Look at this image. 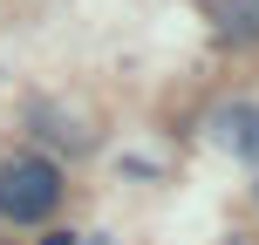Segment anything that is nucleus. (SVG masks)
<instances>
[{"mask_svg":"<svg viewBox=\"0 0 259 245\" xmlns=\"http://www.w3.org/2000/svg\"><path fill=\"white\" fill-rule=\"evenodd\" d=\"M252 198H259V184H252Z\"/></svg>","mask_w":259,"mask_h":245,"instance_id":"0eeeda50","label":"nucleus"},{"mask_svg":"<svg viewBox=\"0 0 259 245\" xmlns=\"http://www.w3.org/2000/svg\"><path fill=\"white\" fill-rule=\"evenodd\" d=\"M27 123H34L48 143H62V150H89V129H82V116H68V109H55V103H34V109H27Z\"/></svg>","mask_w":259,"mask_h":245,"instance_id":"7ed1b4c3","label":"nucleus"},{"mask_svg":"<svg viewBox=\"0 0 259 245\" xmlns=\"http://www.w3.org/2000/svg\"><path fill=\"white\" fill-rule=\"evenodd\" d=\"M219 34L225 41H259V0H219Z\"/></svg>","mask_w":259,"mask_h":245,"instance_id":"20e7f679","label":"nucleus"},{"mask_svg":"<svg viewBox=\"0 0 259 245\" xmlns=\"http://www.w3.org/2000/svg\"><path fill=\"white\" fill-rule=\"evenodd\" d=\"M62 205V170L48 157H7L0 164V218L7 225H41Z\"/></svg>","mask_w":259,"mask_h":245,"instance_id":"f257e3e1","label":"nucleus"},{"mask_svg":"<svg viewBox=\"0 0 259 245\" xmlns=\"http://www.w3.org/2000/svg\"><path fill=\"white\" fill-rule=\"evenodd\" d=\"M41 245H82L75 232H48V238H41Z\"/></svg>","mask_w":259,"mask_h":245,"instance_id":"39448f33","label":"nucleus"},{"mask_svg":"<svg viewBox=\"0 0 259 245\" xmlns=\"http://www.w3.org/2000/svg\"><path fill=\"white\" fill-rule=\"evenodd\" d=\"M211 129H219V143H225L232 157L259 164V103H225L219 116H211Z\"/></svg>","mask_w":259,"mask_h":245,"instance_id":"f03ea898","label":"nucleus"},{"mask_svg":"<svg viewBox=\"0 0 259 245\" xmlns=\"http://www.w3.org/2000/svg\"><path fill=\"white\" fill-rule=\"evenodd\" d=\"M82 245H109V238H103V232H96V238H82Z\"/></svg>","mask_w":259,"mask_h":245,"instance_id":"423d86ee","label":"nucleus"}]
</instances>
